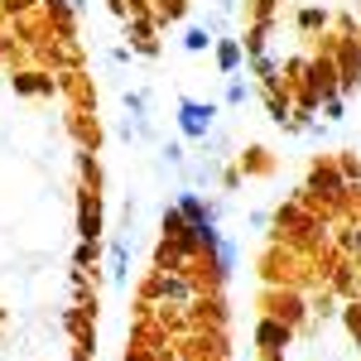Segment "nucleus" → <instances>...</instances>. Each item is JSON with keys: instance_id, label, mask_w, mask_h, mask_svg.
<instances>
[{"instance_id": "39448f33", "label": "nucleus", "mask_w": 361, "mask_h": 361, "mask_svg": "<svg viewBox=\"0 0 361 361\" xmlns=\"http://www.w3.org/2000/svg\"><path fill=\"white\" fill-rule=\"evenodd\" d=\"M207 250H212V260H217V279H226L231 270H236V246H231L226 236H217V241H212Z\"/></svg>"}, {"instance_id": "2eb2a0df", "label": "nucleus", "mask_w": 361, "mask_h": 361, "mask_svg": "<svg viewBox=\"0 0 361 361\" xmlns=\"http://www.w3.org/2000/svg\"><path fill=\"white\" fill-rule=\"evenodd\" d=\"M357 250H361V231H357Z\"/></svg>"}, {"instance_id": "6e6552de", "label": "nucleus", "mask_w": 361, "mask_h": 361, "mask_svg": "<svg viewBox=\"0 0 361 361\" xmlns=\"http://www.w3.org/2000/svg\"><path fill=\"white\" fill-rule=\"evenodd\" d=\"M207 44H212V34H207V29H202V25H193V29H188V34H183V49H188V54H202Z\"/></svg>"}, {"instance_id": "423d86ee", "label": "nucleus", "mask_w": 361, "mask_h": 361, "mask_svg": "<svg viewBox=\"0 0 361 361\" xmlns=\"http://www.w3.org/2000/svg\"><path fill=\"white\" fill-rule=\"evenodd\" d=\"M284 342H289V328L265 318V323H260V347H270V352H275V347H284Z\"/></svg>"}, {"instance_id": "0eeeda50", "label": "nucleus", "mask_w": 361, "mask_h": 361, "mask_svg": "<svg viewBox=\"0 0 361 361\" xmlns=\"http://www.w3.org/2000/svg\"><path fill=\"white\" fill-rule=\"evenodd\" d=\"M126 265H130L126 241H111V279H116V284H126Z\"/></svg>"}, {"instance_id": "20e7f679", "label": "nucleus", "mask_w": 361, "mask_h": 361, "mask_svg": "<svg viewBox=\"0 0 361 361\" xmlns=\"http://www.w3.org/2000/svg\"><path fill=\"white\" fill-rule=\"evenodd\" d=\"M241 58H246L241 39H217V68H222V73H236V68H241Z\"/></svg>"}, {"instance_id": "9d476101", "label": "nucleus", "mask_w": 361, "mask_h": 361, "mask_svg": "<svg viewBox=\"0 0 361 361\" xmlns=\"http://www.w3.org/2000/svg\"><path fill=\"white\" fill-rule=\"evenodd\" d=\"M226 102H231V106H241V102H246V82H241V78H231V87H226Z\"/></svg>"}, {"instance_id": "9b49d317", "label": "nucleus", "mask_w": 361, "mask_h": 361, "mask_svg": "<svg viewBox=\"0 0 361 361\" xmlns=\"http://www.w3.org/2000/svg\"><path fill=\"white\" fill-rule=\"evenodd\" d=\"M323 20H328L323 10H304V15H299V29H318V25H323Z\"/></svg>"}, {"instance_id": "7ed1b4c3", "label": "nucleus", "mask_w": 361, "mask_h": 361, "mask_svg": "<svg viewBox=\"0 0 361 361\" xmlns=\"http://www.w3.org/2000/svg\"><path fill=\"white\" fill-rule=\"evenodd\" d=\"M178 212H183L193 226H212V217H217V207H212V202H202L197 193H178Z\"/></svg>"}, {"instance_id": "1a4fd4ad", "label": "nucleus", "mask_w": 361, "mask_h": 361, "mask_svg": "<svg viewBox=\"0 0 361 361\" xmlns=\"http://www.w3.org/2000/svg\"><path fill=\"white\" fill-rule=\"evenodd\" d=\"M15 87H20V92H54L49 78H15Z\"/></svg>"}, {"instance_id": "f03ea898", "label": "nucleus", "mask_w": 361, "mask_h": 361, "mask_svg": "<svg viewBox=\"0 0 361 361\" xmlns=\"http://www.w3.org/2000/svg\"><path fill=\"white\" fill-rule=\"evenodd\" d=\"M78 236L82 241L102 236V202H97V193H82V202H78Z\"/></svg>"}, {"instance_id": "4468645a", "label": "nucleus", "mask_w": 361, "mask_h": 361, "mask_svg": "<svg viewBox=\"0 0 361 361\" xmlns=\"http://www.w3.org/2000/svg\"><path fill=\"white\" fill-rule=\"evenodd\" d=\"M231 5H236V0H222V10H231Z\"/></svg>"}, {"instance_id": "f257e3e1", "label": "nucleus", "mask_w": 361, "mask_h": 361, "mask_svg": "<svg viewBox=\"0 0 361 361\" xmlns=\"http://www.w3.org/2000/svg\"><path fill=\"white\" fill-rule=\"evenodd\" d=\"M212 116H217V106H212V102L178 97V130H183L188 140H207V135H212Z\"/></svg>"}, {"instance_id": "ddd939ff", "label": "nucleus", "mask_w": 361, "mask_h": 361, "mask_svg": "<svg viewBox=\"0 0 361 361\" xmlns=\"http://www.w3.org/2000/svg\"><path fill=\"white\" fill-rule=\"evenodd\" d=\"M270 116H275L279 126H284V116H289V102H279V97H270Z\"/></svg>"}, {"instance_id": "f8f14e48", "label": "nucleus", "mask_w": 361, "mask_h": 361, "mask_svg": "<svg viewBox=\"0 0 361 361\" xmlns=\"http://www.w3.org/2000/svg\"><path fill=\"white\" fill-rule=\"evenodd\" d=\"M323 116H328V121H342V97H328V102H323Z\"/></svg>"}]
</instances>
